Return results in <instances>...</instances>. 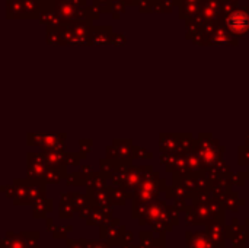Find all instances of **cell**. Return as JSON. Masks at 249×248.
Instances as JSON below:
<instances>
[{"mask_svg":"<svg viewBox=\"0 0 249 248\" xmlns=\"http://www.w3.org/2000/svg\"><path fill=\"white\" fill-rule=\"evenodd\" d=\"M228 25H229V28H231L233 32H238V34L245 32L249 28L248 15H245L244 12H236V13H233V15L229 18Z\"/></svg>","mask_w":249,"mask_h":248,"instance_id":"cell-1","label":"cell"}]
</instances>
